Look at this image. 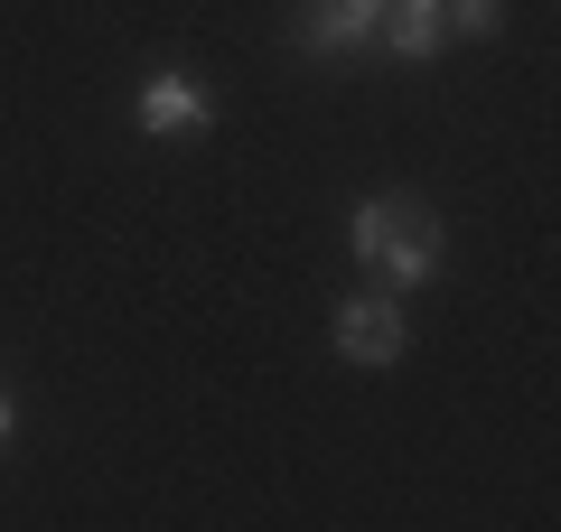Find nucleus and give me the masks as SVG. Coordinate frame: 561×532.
Instances as JSON below:
<instances>
[{
    "label": "nucleus",
    "mask_w": 561,
    "mask_h": 532,
    "mask_svg": "<svg viewBox=\"0 0 561 532\" xmlns=\"http://www.w3.org/2000/svg\"><path fill=\"white\" fill-rule=\"evenodd\" d=\"M346 253L375 271V290H421L440 271V216L421 197H365L346 224Z\"/></svg>",
    "instance_id": "nucleus-1"
},
{
    "label": "nucleus",
    "mask_w": 561,
    "mask_h": 532,
    "mask_svg": "<svg viewBox=\"0 0 561 532\" xmlns=\"http://www.w3.org/2000/svg\"><path fill=\"white\" fill-rule=\"evenodd\" d=\"M328 336H337V355H346V365H365V374L402 365V346H412V317H402V290H356V299H337Z\"/></svg>",
    "instance_id": "nucleus-2"
},
{
    "label": "nucleus",
    "mask_w": 561,
    "mask_h": 532,
    "mask_svg": "<svg viewBox=\"0 0 561 532\" xmlns=\"http://www.w3.org/2000/svg\"><path fill=\"white\" fill-rule=\"evenodd\" d=\"M131 122H140L150 140H197L206 122H216V94H206L197 76H179V66H160V76H140Z\"/></svg>",
    "instance_id": "nucleus-3"
},
{
    "label": "nucleus",
    "mask_w": 561,
    "mask_h": 532,
    "mask_svg": "<svg viewBox=\"0 0 561 532\" xmlns=\"http://www.w3.org/2000/svg\"><path fill=\"white\" fill-rule=\"evenodd\" d=\"M383 10H393V0H309V10H300V47H309V57L375 47L383 38Z\"/></svg>",
    "instance_id": "nucleus-4"
},
{
    "label": "nucleus",
    "mask_w": 561,
    "mask_h": 532,
    "mask_svg": "<svg viewBox=\"0 0 561 532\" xmlns=\"http://www.w3.org/2000/svg\"><path fill=\"white\" fill-rule=\"evenodd\" d=\"M383 47H393V57H440L449 47V20H440V0H393V10H383Z\"/></svg>",
    "instance_id": "nucleus-5"
},
{
    "label": "nucleus",
    "mask_w": 561,
    "mask_h": 532,
    "mask_svg": "<svg viewBox=\"0 0 561 532\" xmlns=\"http://www.w3.org/2000/svg\"><path fill=\"white\" fill-rule=\"evenodd\" d=\"M440 20H449V38H496L505 0H440Z\"/></svg>",
    "instance_id": "nucleus-6"
},
{
    "label": "nucleus",
    "mask_w": 561,
    "mask_h": 532,
    "mask_svg": "<svg viewBox=\"0 0 561 532\" xmlns=\"http://www.w3.org/2000/svg\"><path fill=\"white\" fill-rule=\"evenodd\" d=\"M10 430H20V393L0 383V449H10Z\"/></svg>",
    "instance_id": "nucleus-7"
}]
</instances>
